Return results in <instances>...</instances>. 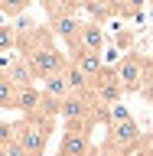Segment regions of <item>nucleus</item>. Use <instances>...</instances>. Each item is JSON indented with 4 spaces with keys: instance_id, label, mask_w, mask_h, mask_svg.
I'll return each mask as SVG.
<instances>
[{
    "instance_id": "f257e3e1",
    "label": "nucleus",
    "mask_w": 153,
    "mask_h": 156,
    "mask_svg": "<svg viewBox=\"0 0 153 156\" xmlns=\"http://www.w3.org/2000/svg\"><path fill=\"white\" fill-rule=\"evenodd\" d=\"M52 124L56 120H49V117H23L20 124H13V140L26 150V156H46Z\"/></svg>"
},
{
    "instance_id": "f03ea898",
    "label": "nucleus",
    "mask_w": 153,
    "mask_h": 156,
    "mask_svg": "<svg viewBox=\"0 0 153 156\" xmlns=\"http://www.w3.org/2000/svg\"><path fill=\"white\" fill-rule=\"evenodd\" d=\"M114 75L121 81V88H124V94L144 91V85H147V55H137V52L121 55V62L114 65Z\"/></svg>"
},
{
    "instance_id": "7ed1b4c3",
    "label": "nucleus",
    "mask_w": 153,
    "mask_h": 156,
    "mask_svg": "<svg viewBox=\"0 0 153 156\" xmlns=\"http://www.w3.org/2000/svg\"><path fill=\"white\" fill-rule=\"evenodd\" d=\"M82 26H85V23L78 20V13H65V10L49 13V29H52V36H56V39H62V42L68 46V55L82 49V42H78Z\"/></svg>"
},
{
    "instance_id": "20e7f679",
    "label": "nucleus",
    "mask_w": 153,
    "mask_h": 156,
    "mask_svg": "<svg viewBox=\"0 0 153 156\" xmlns=\"http://www.w3.org/2000/svg\"><path fill=\"white\" fill-rule=\"evenodd\" d=\"M91 98H95L98 107H114V104H121L124 88H121V81H117V75H114V65H107L104 72L91 81Z\"/></svg>"
},
{
    "instance_id": "39448f33",
    "label": "nucleus",
    "mask_w": 153,
    "mask_h": 156,
    "mask_svg": "<svg viewBox=\"0 0 153 156\" xmlns=\"http://www.w3.org/2000/svg\"><path fill=\"white\" fill-rule=\"evenodd\" d=\"M144 143V133H140V127H137V120L130 117V120H121V124L107 127V146L114 150V153H130V150H137V146Z\"/></svg>"
},
{
    "instance_id": "423d86ee",
    "label": "nucleus",
    "mask_w": 153,
    "mask_h": 156,
    "mask_svg": "<svg viewBox=\"0 0 153 156\" xmlns=\"http://www.w3.org/2000/svg\"><path fill=\"white\" fill-rule=\"evenodd\" d=\"M91 130L88 127H65L59 140V156H91Z\"/></svg>"
},
{
    "instance_id": "0eeeda50",
    "label": "nucleus",
    "mask_w": 153,
    "mask_h": 156,
    "mask_svg": "<svg viewBox=\"0 0 153 156\" xmlns=\"http://www.w3.org/2000/svg\"><path fill=\"white\" fill-rule=\"evenodd\" d=\"M68 58H72V65H75L78 72H85L91 81H95V78L107 68V65H104V58L98 55V52H88V49H78V52H72Z\"/></svg>"
},
{
    "instance_id": "6e6552de",
    "label": "nucleus",
    "mask_w": 153,
    "mask_h": 156,
    "mask_svg": "<svg viewBox=\"0 0 153 156\" xmlns=\"http://www.w3.org/2000/svg\"><path fill=\"white\" fill-rule=\"evenodd\" d=\"M13 111H20L23 117H36L39 111H42V88H20L16 91V107Z\"/></svg>"
},
{
    "instance_id": "1a4fd4ad",
    "label": "nucleus",
    "mask_w": 153,
    "mask_h": 156,
    "mask_svg": "<svg viewBox=\"0 0 153 156\" xmlns=\"http://www.w3.org/2000/svg\"><path fill=\"white\" fill-rule=\"evenodd\" d=\"M7 78L16 85V91H20V88H33V85H36V75H33V68H29L26 58H13V62L7 65Z\"/></svg>"
},
{
    "instance_id": "9d476101",
    "label": "nucleus",
    "mask_w": 153,
    "mask_h": 156,
    "mask_svg": "<svg viewBox=\"0 0 153 156\" xmlns=\"http://www.w3.org/2000/svg\"><path fill=\"white\" fill-rule=\"evenodd\" d=\"M78 42H82V49H88V52H98L101 55V49H104V29H101V23H91L88 20L85 26H82V36H78Z\"/></svg>"
},
{
    "instance_id": "9b49d317",
    "label": "nucleus",
    "mask_w": 153,
    "mask_h": 156,
    "mask_svg": "<svg viewBox=\"0 0 153 156\" xmlns=\"http://www.w3.org/2000/svg\"><path fill=\"white\" fill-rule=\"evenodd\" d=\"M62 78L68 81V91H72V94H91V78H88L85 72H78V68L72 65V62L65 65Z\"/></svg>"
},
{
    "instance_id": "f8f14e48",
    "label": "nucleus",
    "mask_w": 153,
    "mask_h": 156,
    "mask_svg": "<svg viewBox=\"0 0 153 156\" xmlns=\"http://www.w3.org/2000/svg\"><path fill=\"white\" fill-rule=\"evenodd\" d=\"M42 94H46L49 101H59V104H62L72 91H68V81H65L62 75H49L46 81H42Z\"/></svg>"
},
{
    "instance_id": "ddd939ff",
    "label": "nucleus",
    "mask_w": 153,
    "mask_h": 156,
    "mask_svg": "<svg viewBox=\"0 0 153 156\" xmlns=\"http://www.w3.org/2000/svg\"><path fill=\"white\" fill-rule=\"evenodd\" d=\"M0 107H16V85L7 78V72H0Z\"/></svg>"
},
{
    "instance_id": "4468645a",
    "label": "nucleus",
    "mask_w": 153,
    "mask_h": 156,
    "mask_svg": "<svg viewBox=\"0 0 153 156\" xmlns=\"http://www.w3.org/2000/svg\"><path fill=\"white\" fill-rule=\"evenodd\" d=\"M33 3H36V0H0V13H7V16H23Z\"/></svg>"
},
{
    "instance_id": "2eb2a0df",
    "label": "nucleus",
    "mask_w": 153,
    "mask_h": 156,
    "mask_svg": "<svg viewBox=\"0 0 153 156\" xmlns=\"http://www.w3.org/2000/svg\"><path fill=\"white\" fill-rule=\"evenodd\" d=\"M16 29L13 26H0V55H3V52H10V49H16Z\"/></svg>"
},
{
    "instance_id": "dca6fc26",
    "label": "nucleus",
    "mask_w": 153,
    "mask_h": 156,
    "mask_svg": "<svg viewBox=\"0 0 153 156\" xmlns=\"http://www.w3.org/2000/svg\"><path fill=\"white\" fill-rule=\"evenodd\" d=\"M140 10H144V0H121V7H117V16L134 20V16H140Z\"/></svg>"
},
{
    "instance_id": "f3484780",
    "label": "nucleus",
    "mask_w": 153,
    "mask_h": 156,
    "mask_svg": "<svg viewBox=\"0 0 153 156\" xmlns=\"http://www.w3.org/2000/svg\"><path fill=\"white\" fill-rule=\"evenodd\" d=\"M0 156H26V150L16 140H0Z\"/></svg>"
},
{
    "instance_id": "a211bd4d",
    "label": "nucleus",
    "mask_w": 153,
    "mask_h": 156,
    "mask_svg": "<svg viewBox=\"0 0 153 156\" xmlns=\"http://www.w3.org/2000/svg\"><path fill=\"white\" fill-rule=\"evenodd\" d=\"M130 42H134V33L130 29H121L117 33V49H130Z\"/></svg>"
},
{
    "instance_id": "6ab92c4d",
    "label": "nucleus",
    "mask_w": 153,
    "mask_h": 156,
    "mask_svg": "<svg viewBox=\"0 0 153 156\" xmlns=\"http://www.w3.org/2000/svg\"><path fill=\"white\" fill-rule=\"evenodd\" d=\"M0 140H13V124H3L0 120Z\"/></svg>"
},
{
    "instance_id": "aec40b11",
    "label": "nucleus",
    "mask_w": 153,
    "mask_h": 156,
    "mask_svg": "<svg viewBox=\"0 0 153 156\" xmlns=\"http://www.w3.org/2000/svg\"><path fill=\"white\" fill-rule=\"evenodd\" d=\"M140 94H144V101H147V104L153 107V81H147V85H144V91H140Z\"/></svg>"
},
{
    "instance_id": "412c9836",
    "label": "nucleus",
    "mask_w": 153,
    "mask_h": 156,
    "mask_svg": "<svg viewBox=\"0 0 153 156\" xmlns=\"http://www.w3.org/2000/svg\"><path fill=\"white\" fill-rule=\"evenodd\" d=\"M144 153H147V156H153V133H147V136H144Z\"/></svg>"
},
{
    "instance_id": "4be33fe9",
    "label": "nucleus",
    "mask_w": 153,
    "mask_h": 156,
    "mask_svg": "<svg viewBox=\"0 0 153 156\" xmlns=\"http://www.w3.org/2000/svg\"><path fill=\"white\" fill-rule=\"evenodd\" d=\"M39 3H42V7H46V10H49V13H52V10H56V7H59V3H62V0H39Z\"/></svg>"
}]
</instances>
